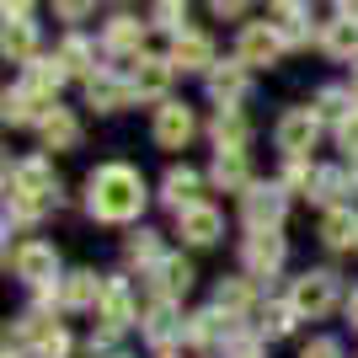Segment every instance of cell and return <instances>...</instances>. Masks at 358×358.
Returning a JSON list of instances; mask_svg holds the SVG:
<instances>
[{
    "label": "cell",
    "instance_id": "obj_1",
    "mask_svg": "<svg viewBox=\"0 0 358 358\" xmlns=\"http://www.w3.org/2000/svg\"><path fill=\"white\" fill-rule=\"evenodd\" d=\"M145 203H150L145 177L129 161H102L86 177V214L96 224H134L145 214Z\"/></svg>",
    "mask_w": 358,
    "mask_h": 358
},
{
    "label": "cell",
    "instance_id": "obj_2",
    "mask_svg": "<svg viewBox=\"0 0 358 358\" xmlns=\"http://www.w3.org/2000/svg\"><path fill=\"white\" fill-rule=\"evenodd\" d=\"M6 193L32 198V203L54 209V203H59V171H54L48 155H22V161L6 166Z\"/></svg>",
    "mask_w": 358,
    "mask_h": 358
},
{
    "label": "cell",
    "instance_id": "obj_3",
    "mask_svg": "<svg viewBox=\"0 0 358 358\" xmlns=\"http://www.w3.org/2000/svg\"><path fill=\"white\" fill-rule=\"evenodd\" d=\"M11 348L22 358H70V331L54 315H22L11 327Z\"/></svg>",
    "mask_w": 358,
    "mask_h": 358
},
{
    "label": "cell",
    "instance_id": "obj_4",
    "mask_svg": "<svg viewBox=\"0 0 358 358\" xmlns=\"http://www.w3.org/2000/svg\"><path fill=\"white\" fill-rule=\"evenodd\" d=\"M289 299H294L299 315L321 321V315H331L348 294H343V278H337L331 268H310V273H299L294 284H289Z\"/></svg>",
    "mask_w": 358,
    "mask_h": 358
},
{
    "label": "cell",
    "instance_id": "obj_5",
    "mask_svg": "<svg viewBox=\"0 0 358 358\" xmlns=\"http://www.w3.org/2000/svg\"><path fill=\"white\" fill-rule=\"evenodd\" d=\"M321 139V118H315V107H289L284 118L273 123V145L284 150V161H305Z\"/></svg>",
    "mask_w": 358,
    "mask_h": 358
},
{
    "label": "cell",
    "instance_id": "obj_6",
    "mask_svg": "<svg viewBox=\"0 0 358 358\" xmlns=\"http://www.w3.org/2000/svg\"><path fill=\"white\" fill-rule=\"evenodd\" d=\"M284 257H289V241L278 224H268V230H246L241 236V268L252 273V278H268V273L284 268Z\"/></svg>",
    "mask_w": 358,
    "mask_h": 358
},
{
    "label": "cell",
    "instance_id": "obj_7",
    "mask_svg": "<svg viewBox=\"0 0 358 358\" xmlns=\"http://www.w3.org/2000/svg\"><path fill=\"white\" fill-rule=\"evenodd\" d=\"M284 32H278V22H246L236 38V59L246 64V70H262V64H278L284 59Z\"/></svg>",
    "mask_w": 358,
    "mask_h": 358
},
{
    "label": "cell",
    "instance_id": "obj_8",
    "mask_svg": "<svg viewBox=\"0 0 358 358\" xmlns=\"http://www.w3.org/2000/svg\"><path fill=\"white\" fill-rule=\"evenodd\" d=\"M289 209V187L284 182H252L241 193V214H246V230H268V224H284Z\"/></svg>",
    "mask_w": 358,
    "mask_h": 358
},
{
    "label": "cell",
    "instance_id": "obj_9",
    "mask_svg": "<svg viewBox=\"0 0 358 358\" xmlns=\"http://www.w3.org/2000/svg\"><path fill=\"white\" fill-rule=\"evenodd\" d=\"M11 273H16L27 289L59 284V252H54L48 241H22V246L11 252Z\"/></svg>",
    "mask_w": 358,
    "mask_h": 358
},
{
    "label": "cell",
    "instance_id": "obj_10",
    "mask_svg": "<svg viewBox=\"0 0 358 358\" xmlns=\"http://www.w3.org/2000/svg\"><path fill=\"white\" fill-rule=\"evenodd\" d=\"M150 134H155V145L161 150H187V139L198 134V118L187 102H171L166 96L161 107H155V123H150Z\"/></svg>",
    "mask_w": 358,
    "mask_h": 358
},
{
    "label": "cell",
    "instance_id": "obj_11",
    "mask_svg": "<svg viewBox=\"0 0 358 358\" xmlns=\"http://www.w3.org/2000/svg\"><path fill=\"white\" fill-rule=\"evenodd\" d=\"M139 331H145L150 348H171L187 337V321H182V299H150L145 321H139Z\"/></svg>",
    "mask_w": 358,
    "mask_h": 358
},
{
    "label": "cell",
    "instance_id": "obj_12",
    "mask_svg": "<svg viewBox=\"0 0 358 358\" xmlns=\"http://www.w3.org/2000/svg\"><path fill=\"white\" fill-rule=\"evenodd\" d=\"M96 315H102L107 327H134V321H145V310H139V294H134V284H129L123 273H113V278H107Z\"/></svg>",
    "mask_w": 358,
    "mask_h": 358
},
{
    "label": "cell",
    "instance_id": "obj_13",
    "mask_svg": "<svg viewBox=\"0 0 358 358\" xmlns=\"http://www.w3.org/2000/svg\"><path fill=\"white\" fill-rule=\"evenodd\" d=\"M166 59H171V70H214V38L198 27H182V32H171Z\"/></svg>",
    "mask_w": 358,
    "mask_h": 358
},
{
    "label": "cell",
    "instance_id": "obj_14",
    "mask_svg": "<svg viewBox=\"0 0 358 358\" xmlns=\"http://www.w3.org/2000/svg\"><path fill=\"white\" fill-rule=\"evenodd\" d=\"M177 236H182V246H214L224 236V214L214 203H193V209L177 214Z\"/></svg>",
    "mask_w": 358,
    "mask_h": 358
},
{
    "label": "cell",
    "instance_id": "obj_15",
    "mask_svg": "<svg viewBox=\"0 0 358 358\" xmlns=\"http://www.w3.org/2000/svg\"><path fill=\"white\" fill-rule=\"evenodd\" d=\"M102 289H107V278H96L91 268H75V273L59 278V305L64 310H96V305H102Z\"/></svg>",
    "mask_w": 358,
    "mask_h": 358
},
{
    "label": "cell",
    "instance_id": "obj_16",
    "mask_svg": "<svg viewBox=\"0 0 358 358\" xmlns=\"http://www.w3.org/2000/svg\"><path fill=\"white\" fill-rule=\"evenodd\" d=\"M203 177H198L193 166H171V171H166L161 177V203L171 214H182V209H193V203H203Z\"/></svg>",
    "mask_w": 358,
    "mask_h": 358
},
{
    "label": "cell",
    "instance_id": "obj_17",
    "mask_svg": "<svg viewBox=\"0 0 358 358\" xmlns=\"http://www.w3.org/2000/svg\"><path fill=\"white\" fill-rule=\"evenodd\" d=\"M209 182L220 193H246V187H252V161H246V150H214Z\"/></svg>",
    "mask_w": 358,
    "mask_h": 358
},
{
    "label": "cell",
    "instance_id": "obj_18",
    "mask_svg": "<svg viewBox=\"0 0 358 358\" xmlns=\"http://www.w3.org/2000/svg\"><path fill=\"white\" fill-rule=\"evenodd\" d=\"M86 102L96 107V113H123V107L134 102V86H129V75H107V70H96L86 80Z\"/></svg>",
    "mask_w": 358,
    "mask_h": 358
},
{
    "label": "cell",
    "instance_id": "obj_19",
    "mask_svg": "<svg viewBox=\"0 0 358 358\" xmlns=\"http://www.w3.org/2000/svg\"><path fill=\"white\" fill-rule=\"evenodd\" d=\"M321 246L327 252H358V209L337 203L321 214Z\"/></svg>",
    "mask_w": 358,
    "mask_h": 358
},
{
    "label": "cell",
    "instance_id": "obj_20",
    "mask_svg": "<svg viewBox=\"0 0 358 358\" xmlns=\"http://www.w3.org/2000/svg\"><path fill=\"white\" fill-rule=\"evenodd\" d=\"M171 59H134V70H129V86H134V96H150V102H166V86H171Z\"/></svg>",
    "mask_w": 358,
    "mask_h": 358
},
{
    "label": "cell",
    "instance_id": "obj_21",
    "mask_svg": "<svg viewBox=\"0 0 358 358\" xmlns=\"http://www.w3.org/2000/svg\"><path fill=\"white\" fill-rule=\"evenodd\" d=\"M193 262H187V257H166L161 268L150 273V284H155V299H182L187 294V289H193Z\"/></svg>",
    "mask_w": 358,
    "mask_h": 358
},
{
    "label": "cell",
    "instance_id": "obj_22",
    "mask_svg": "<svg viewBox=\"0 0 358 358\" xmlns=\"http://www.w3.org/2000/svg\"><path fill=\"white\" fill-rule=\"evenodd\" d=\"M321 48L331 59H358V11H343L337 22L321 27Z\"/></svg>",
    "mask_w": 358,
    "mask_h": 358
},
{
    "label": "cell",
    "instance_id": "obj_23",
    "mask_svg": "<svg viewBox=\"0 0 358 358\" xmlns=\"http://www.w3.org/2000/svg\"><path fill=\"white\" fill-rule=\"evenodd\" d=\"M48 113H54V102H43L38 91H27V86L6 91V123H11V129H27V123H43Z\"/></svg>",
    "mask_w": 358,
    "mask_h": 358
},
{
    "label": "cell",
    "instance_id": "obj_24",
    "mask_svg": "<svg viewBox=\"0 0 358 358\" xmlns=\"http://www.w3.org/2000/svg\"><path fill=\"white\" fill-rule=\"evenodd\" d=\"M257 315H262V321H257V327L252 331H262V337H268V343H278V337H289V331H294V321H305V315H299L294 310V299H268V305H262V310H257Z\"/></svg>",
    "mask_w": 358,
    "mask_h": 358
},
{
    "label": "cell",
    "instance_id": "obj_25",
    "mask_svg": "<svg viewBox=\"0 0 358 358\" xmlns=\"http://www.w3.org/2000/svg\"><path fill=\"white\" fill-rule=\"evenodd\" d=\"M214 305L220 310H230L241 321V315L257 305V284H252V273H236V278H220V289H214Z\"/></svg>",
    "mask_w": 358,
    "mask_h": 358
},
{
    "label": "cell",
    "instance_id": "obj_26",
    "mask_svg": "<svg viewBox=\"0 0 358 358\" xmlns=\"http://www.w3.org/2000/svg\"><path fill=\"white\" fill-rule=\"evenodd\" d=\"M0 48H6V59H11V64H32V59H38V27H32L27 16L6 22V38H0Z\"/></svg>",
    "mask_w": 358,
    "mask_h": 358
},
{
    "label": "cell",
    "instance_id": "obj_27",
    "mask_svg": "<svg viewBox=\"0 0 358 358\" xmlns=\"http://www.w3.org/2000/svg\"><path fill=\"white\" fill-rule=\"evenodd\" d=\"M123 257H129V268H139V273H155L166 262V246H161V236H155V230H134V236H129V246H123Z\"/></svg>",
    "mask_w": 358,
    "mask_h": 358
},
{
    "label": "cell",
    "instance_id": "obj_28",
    "mask_svg": "<svg viewBox=\"0 0 358 358\" xmlns=\"http://www.w3.org/2000/svg\"><path fill=\"white\" fill-rule=\"evenodd\" d=\"M139 43H145V22H134V16H113L102 27L107 54H139Z\"/></svg>",
    "mask_w": 358,
    "mask_h": 358
},
{
    "label": "cell",
    "instance_id": "obj_29",
    "mask_svg": "<svg viewBox=\"0 0 358 358\" xmlns=\"http://www.w3.org/2000/svg\"><path fill=\"white\" fill-rule=\"evenodd\" d=\"M64 64H59V54H54V59H32L27 64V75H22V86L27 91H38V96H43V102H54V91L64 86Z\"/></svg>",
    "mask_w": 358,
    "mask_h": 358
},
{
    "label": "cell",
    "instance_id": "obj_30",
    "mask_svg": "<svg viewBox=\"0 0 358 358\" xmlns=\"http://www.w3.org/2000/svg\"><path fill=\"white\" fill-rule=\"evenodd\" d=\"M38 134H43V145H48V150H75V145H80V123H75V113L54 107V113L38 123Z\"/></svg>",
    "mask_w": 358,
    "mask_h": 358
},
{
    "label": "cell",
    "instance_id": "obj_31",
    "mask_svg": "<svg viewBox=\"0 0 358 358\" xmlns=\"http://www.w3.org/2000/svg\"><path fill=\"white\" fill-rule=\"evenodd\" d=\"M358 113V96L348 86H321L315 91V118L321 123H343V118H353Z\"/></svg>",
    "mask_w": 358,
    "mask_h": 358
},
{
    "label": "cell",
    "instance_id": "obj_32",
    "mask_svg": "<svg viewBox=\"0 0 358 358\" xmlns=\"http://www.w3.org/2000/svg\"><path fill=\"white\" fill-rule=\"evenodd\" d=\"M209 96L224 107H236L241 96H246V64H224V70H209Z\"/></svg>",
    "mask_w": 358,
    "mask_h": 358
},
{
    "label": "cell",
    "instance_id": "obj_33",
    "mask_svg": "<svg viewBox=\"0 0 358 358\" xmlns=\"http://www.w3.org/2000/svg\"><path fill=\"white\" fill-rule=\"evenodd\" d=\"M214 139H220V150H246V139H252L246 113H241V107H220V118H214Z\"/></svg>",
    "mask_w": 358,
    "mask_h": 358
},
{
    "label": "cell",
    "instance_id": "obj_34",
    "mask_svg": "<svg viewBox=\"0 0 358 358\" xmlns=\"http://www.w3.org/2000/svg\"><path fill=\"white\" fill-rule=\"evenodd\" d=\"M59 64L70 75H86V80H91V75H96V48H91L80 32H70V38L59 43Z\"/></svg>",
    "mask_w": 358,
    "mask_h": 358
},
{
    "label": "cell",
    "instance_id": "obj_35",
    "mask_svg": "<svg viewBox=\"0 0 358 358\" xmlns=\"http://www.w3.org/2000/svg\"><path fill=\"white\" fill-rule=\"evenodd\" d=\"M262 353H268V337H262V331H246V327L220 348V358H262Z\"/></svg>",
    "mask_w": 358,
    "mask_h": 358
},
{
    "label": "cell",
    "instance_id": "obj_36",
    "mask_svg": "<svg viewBox=\"0 0 358 358\" xmlns=\"http://www.w3.org/2000/svg\"><path fill=\"white\" fill-rule=\"evenodd\" d=\"M118 337H123V327H107V321H102V327L86 337V353H91V358H123Z\"/></svg>",
    "mask_w": 358,
    "mask_h": 358
},
{
    "label": "cell",
    "instance_id": "obj_37",
    "mask_svg": "<svg viewBox=\"0 0 358 358\" xmlns=\"http://www.w3.org/2000/svg\"><path fill=\"white\" fill-rule=\"evenodd\" d=\"M91 11H96V0H54V16H59V22H86Z\"/></svg>",
    "mask_w": 358,
    "mask_h": 358
},
{
    "label": "cell",
    "instance_id": "obj_38",
    "mask_svg": "<svg viewBox=\"0 0 358 358\" xmlns=\"http://www.w3.org/2000/svg\"><path fill=\"white\" fill-rule=\"evenodd\" d=\"M299 358H343V343L337 337H310V343L299 348Z\"/></svg>",
    "mask_w": 358,
    "mask_h": 358
},
{
    "label": "cell",
    "instance_id": "obj_39",
    "mask_svg": "<svg viewBox=\"0 0 358 358\" xmlns=\"http://www.w3.org/2000/svg\"><path fill=\"white\" fill-rule=\"evenodd\" d=\"M155 22L171 32H182V0H155Z\"/></svg>",
    "mask_w": 358,
    "mask_h": 358
},
{
    "label": "cell",
    "instance_id": "obj_40",
    "mask_svg": "<svg viewBox=\"0 0 358 358\" xmlns=\"http://www.w3.org/2000/svg\"><path fill=\"white\" fill-rule=\"evenodd\" d=\"M337 145H343L348 155L358 161V113H353V118H343V123H337Z\"/></svg>",
    "mask_w": 358,
    "mask_h": 358
},
{
    "label": "cell",
    "instance_id": "obj_41",
    "mask_svg": "<svg viewBox=\"0 0 358 358\" xmlns=\"http://www.w3.org/2000/svg\"><path fill=\"white\" fill-rule=\"evenodd\" d=\"M246 6H252V0H209V11H214V16H241Z\"/></svg>",
    "mask_w": 358,
    "mask_h": 358
},
{
    "label": "cell",
    "instance_id": "obj_42",
    "mask_svg": "<svg viewBox=\"0 0 358 358\" xmlns=\"http://www.w3.org/2000/svg\"><path fill=\"white\" fill-rule=\"evenodd\" d=\"M305 6H310V0H273V11H278V16H299Z\"/></svg>",
    "mask_w": 358,
    "mask_h": 358
},
{
    "label": "cell",
    "instance_id": "obj_43",
    "mask_svg": "<svg viewBox=\"0 0 358 358\" xmlns=\"http://www.w3.org/2000/svg\"><path fill=\"white\" fill-rule=\"evenodd\" d=\"M0 6H6V22H16V16L32 11V0H0Z\"/></svg>",
    "mask_w": 358,
    "mask_h": 358
},
{
    "label": "cell",
    "instance_id": "obj_44",
    "mask_svg": "<svg viewBox=\"0 0 358 358\" xmlns=\"http://www.w3.org/2000/svg\"><path fill=\"white\" fill-rule=\"evenodd\" d=\"M343 310H348V327H353V331H358V289H353V294H348V299H343Z\"/></svg>",
    "mask_w": 358,
    "mask_h": 358
},
{
    "label": "cell",
    "instance_id": "obj_45",
    "mask_svg": "<svg viewBox=\"0 0 358 358\" xmlns=\"http://www.w3.org/2000/svg\"><path fill=\"white\" fill-rule=\"evenodd\" d=\"M348 91H353V96H358V64H353V86H348Z\"/></svg>",
    "mask_w": 358,
    "mask_h": 358
},
{
    "label": "cell",
    "instance_id": "obj_46",
    "mask_svg": "<svg viewBox=\"0 0 358 358\" xmlns=\"http://www.w3.org/2000/svg\"><path fill=\"white\" fill-rule=\"evenodd\" d=\"M337 6H343V11H348V6H358V0H337Z\"/></svg>",
    "mask_w": 358,
    "mask_h": 358
},
{
    "label": "cell",
    "instance_id": "obj_47",
    "mask_svg": "<svg viewBox=\"0 0 358 358\" xmlns=\"http://www.w3.org/2000/svg\"><path fill=\"white\" fill-rule=\"evenodd\" d=\"M6 358H22V353H16V348H6Z\"/></svg>",
    "mask_w": 358,
    "mask_h": 358
},
{
    "label": "cell",
    "instance_id": "obj_48",
    "mask_svg": "<svg viewBox=\"0 0 358 358\" xmlns=\"http://www.w3.org/2000/svg\"><path fill=\"white\" fill-rule=\"evenodd\" d=\"M123 358H129V353H123Z\"/></svg>",
    "mask_w": 358,
    "mask_h": 358
}]
</instances>
